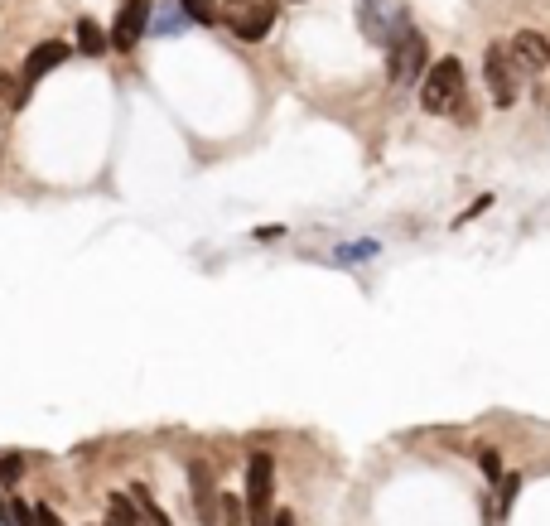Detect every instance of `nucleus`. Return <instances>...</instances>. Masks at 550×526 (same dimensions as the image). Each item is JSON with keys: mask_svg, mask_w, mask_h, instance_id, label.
Segmentation results:
<instances>
[{"mask_svg": "<svg viewBox=\"0 0 550 526\" xmlns=\"http://www.w3.org/2000/svg\"><path fill=\"white\" fill-rule=\"evenodd\" d=\"M420 107L444 116V111L464 107V63L459 58H440L430 73H420Z\"/></svg>", "mask_w": 550, "mask_h": 526, "instance_id": "1", "label": "nucleus"}, {"mask_svg": "<svg viewBox=\"0 0 550 526\" xmlns=\"http://www.w3.org/2000/svg\"><path fill=\"white\" fill-rule=\"evenodd\" d=\"M242 512L251 517V526L275 522V459L261 454V449L247 459V498H242Z\"/></svg>", "mask_w": 550, "mask_h": 526, "instance_id": "2", "label": "nucleus"}, {"mask_svg": "<svg viewBox=\"0 0 550 526\" xmlns=\"http://www.w3.org/2000/svg\"><path fill=\"white\" fill-rule=\"evenodd\" d=\"M218 20L232 29L242 44H261L275 29V0H222Z\"/></svg>", "mask_w": 550, "mask_h": 526, "instance_id": "3", "label": "nucleus"}, {"mask_svg": "<svg viewBox=\"0 0 550 526\" xmlns=\"http://www.w3.org/2000/svg\"><path fill=\"white\" fill-rule=\"evenodd\" d=\"M386 49V73H391V83H411L425 73V34H415L411 25H396L391 29V39L382 44Z\"/></svg>", "mask_w": 550, "mask_h": 526, "instance_id": "4", "label": "nucleus"}, {"mask_svg": "<svg viewBox=\"0 0 550 526\" xmlns=\"http://www.w3.org/2000/svg\"><path fill=\"white\" fill-rule=\"evenodd\" d=\"M483 83H488L497 107H512V102H517L522 73H517V63L507 58V49H488V58H483Z\"/></svg>", "mask_w": 550, "mask_h": 526, "instance_id": "5", "label": "nucleus"}, {"mask_svg": "<svg viewBox=\"0 0 550 526\" xmlns=\"http://www.w3.org/2000/svg\"><path fill=\"white\" fill-rule=\"evenodd\" d=\"M150 10H155V0H121V10H116V20H111V49H136V39L150 29Z\"/></svg>", "mask_w": 550, "mask_h": 526, "instance_id": "6", "label": "nucleus"}, {"mask_svg": "<svg viewBox=\"0 0 550 526\" xmlns=\"http://www.w3.org/2000/svg\"><path fill=\"white\" fill-rule=\"evenodd\" d=\"M189 493H193V512H198V526H222V507H218V488H213V473L203 459L189 464Z\"/></svg>", "mask_w": 550, "mask_h": 526, "instance_id": "7", "label": "nucleus"}, {"mask_svg": "<svg viewBox=\"0 0 550 526\" xmlns=\"http://www.w3.org/2000/svg\"><path fill=\"white\" fill-rule=\"evenodd\" d=\"M507 58L517 63V73H536V68H546L550 63V39L546 34H536V29H522V34L512 39Z\"/></svg>", "mask_w": 550, "mask_h": 526, "instance_id": "8", "label": "nucleus"}, {"mask_svg": "<svg viewBox=\"0 0 550 526\" xmlns=\"http://www.w3.org/2000/svg\"><path fill=\"white\" fill-rule=\"evenodd\" d=\"M358 25H362V39H372V44H386L391 39V29L406 25L396 10H386L382 0H358Z\"/></svg>", "mask_w": 550, "mask_h": 526, "instance_id": "9", "label": "nucleus"}, {"mask_svg": "<svg viewBox=\"0 0 550 526\" xmlns=\"http://www.w3.org/2000/svg\"><path fill=\"white\" fill-rule=\"evenodd\" d=\"M68 58V44H58V39H49V44H34L25 58V83H39L44 73H54L58 63Z\"/></svg>", "mask_w": 550, "mask_h": 526, "instance_id": "10", "label": "nucleus"}, {"mask_svg": "<svg viewBox=\"0 0 550 526\" xmlns=\"http://www.w3.org/2000/svg\"><path fill=\"white\" fill-rule=\"evenodd\" d=\"M193 20L179 10V0H169L165 10H150V29L145 34H160V39H174V34H184Z\"/></svg>", "mask_w": 550, "mask_h": 526, "instance_id": "11", "label": "nucleus"}, {"mask_svg": "<svg viewBox=\"0 0 550 526\" xmlns=\"http://www.w3.org/2000/svg\"><path fill=\"white\" fill-rule=\"evenodd\" d=\"M107 526H145V522H140V507H136V498H126V493H111Z\"/></svg>", "mask_w": 550, "mask_h": 526, "instance_id": "12", "label": "nucleus"}, {"mask_svg": "<svg viewBox=\"0 0 550 526\" xmlns=\"http://www.w3.org/2000/svg\"><path fill=\"white\" fill-rule=\"evenodd\" d=\"M78 49H83L87 58H97L107 49V34L97 29V20H78Z\"/></svg>", "mask_w": 550, "mask_h": 526, "instance_id": "13", "label": "nucleus"}, {"mask_svg": "<svg viewBox=\"0 0 550 526\" xmlns=\"http://www.w3.org/2000/svg\"><path fill=\"white\" fill-rule=\"evenodd\" d=\"M136 507H140V522H145V526H174V522H169V512L150 498L145 488H136Z\"/></svg>", "mask_w": 550, "mask_h": 526, "instance_id": "14", "label": "nucleus"}, {"mask_svg": "<svg viewBox=\"0 0 550 526\" xmlns=\"http://www.w3.org/2000/svg\"><path fill=\"white\" fill-rule=\"evenodd\" d=\"M497 483H502V488H497V517H507L512 502H517V493H522V478H517V473H502Z\"/></svg>", "mask_w": 550, "mask_h": 526, "instance_id": "15", "label": "nucleus"}, {"mask_svg": "<svg viewBox=\"0 0 550 526\" xmlns=\"http://www.w3.org/2000/svg\"><path fill=\"white\" fill-rule=\"evenodd\" d=\"M179 10L189 15L193 25H213V20H218V5H213V0H179Z\"/></svg>", "mask_w": 550, "mask_h": 526, "instance_id": "16", "label": "nucleus"}, {"mask_svg": "<svg viewBox=\"0 0 550 526\" xmlns=\"http://www.w3.org/2000/svg\"><path fill=\"white\" fill-rule=\"evenodd\" d=\"M367 256H377V242H348V247L333 251L338 266H343V261H367Z\"/></svg>", "mask_w": 550, "mask_h": 526, "instance_id": "17", "label": "nucleus"}, {"mask_svg": "<svg viewBox=\"0 0 550 526\" xmlns=\"http://www.w3.org/2000/svg\"><path fill=\"white\" fill-rule=\"evenodd\" d=\"M20 473H25V459H20V454H5V459H0V483H5V488L20 483Z\"/></svg>", "mask_w": 550, "mask_h": 526, "instance_id": "18", "label": "nucleus"}, {"mask_svg": "<svg viewBox=\"0 0 550 526\" xmlns=\"http://www.w3.org/2000/svg\"><path fill=\"white\" fill-rule=\"evenodd\" d=\"M478 469L497 483V478H502V454H497V449H478Z\"/></svg>", "mask_w": 550, "mask_h": 526, "instance_id": "19", "label": "nucleus"}, {"mask_svg": "<svg viewBox=\"0 0 550 526\" xmlns=\"http://www.w3.org/2000/svg\"><path fill=\"white\" fill-rule=\"evenodd\" d=\"M29 517H34V526H63V517H58L49 502H39V507H29Z\"/></svg>", "mask_w": 550, "mask_h": 526, "instance_id": "20", "label": "nucleus"}, {"mask_svg": "<svg viewBox=\"0 0 550 526\" xmlns=\"http://www.w3.org/2000/svg\"><path fill=\"white\" fill-rule=\"evenodd\" d=\"M271 526H295V517H290V512H275V522Z\"/></svg>", "mask_w": 550, "mask_h": 526, "instance_id": "21", "label": "nucleus"}, {"mask_svg": "<svg viewBox=\"0 0 550 526\" xmlns=\"http://www.w3.org/2000/svg\"><path fill=\"white\" fill-rule=\"evenodd\" d=\"M5 97H10V78H0V102H5Z\"/></svg>", "mask_w": 550, "mask_h": 526, "instance_id": "22", "label": "nucleus"}]
</instances>
